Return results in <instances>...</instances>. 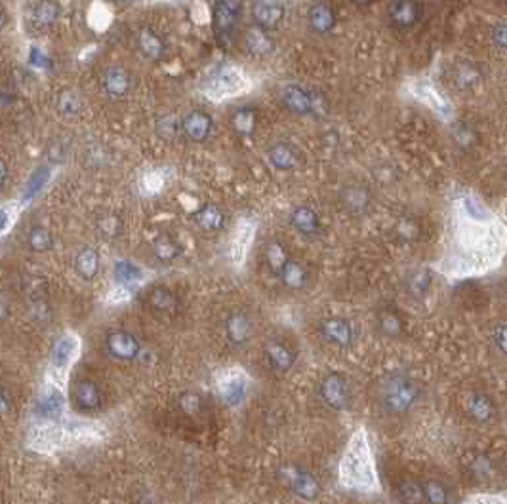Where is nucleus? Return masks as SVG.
<instances>
[{"label":"nucleus","instance_id":"f257e3e1","mask_svg":"<svg viewBox=\"0 0 507 504\" xmlns=\"http://www.w3.org/2000/svg\"><path fill=\"white\" fill-rule=\"evenodd\" d=\"M105 424L84 419H60V421H33L27 432V447L40 455L67 451L81 445L101 442L107 434Z\"/></svg>","mask_w":507,"mask_h":504},{"label":"nucleus","instance_id":"f03ea898","mask_svg":"<svg viewBox=\"0 0 507 504\" xmlns=\"http://www.w3.org/2000/svg\"><path fill=\"white\" fill-rule=\"evenodd\" d=\"M340 483L347 489L372 491L378 485L376 467H374L372 451L368 445V437L363 428L355 431L347 442V447L340 460Z\"/></svg>","mask_w":507,"mask_h":504},{"label":"nucleus","instance_id":"7ed1b4c3","mask_svg":"<svg viewBox=\"0 0 507 504\" xmlns=\"http://www.w3.org/2000/svg\"><path fill=\"white\" fill-rule=\"evenodd\" d=\"M83 352V341L75 331H63V333L53 341L52 349H50V358H48V371H46V379L53 381L56 385L67 386L69 375L71 370L81 358Z\"/></svg>","mask_w":507,"mask_h":504},{"label":"nucleus","instance_id":"20e7f679","mask_svg":"<svg viewBox=\"0 0 507 504\" xmlns=\"http://www.w3.org/2000/svg\"><path fill=\"white\" fill-rule=\"evenodd\" d=\"M378 398L381 408L388 413L403 415L416 406L419 398V386L416 385L414 379L406 377L403 373H391L381 381Z\"/></svg>","mask_w":507,"mask_h":504},{"label":"nucleus","instance_id":"39448f33","mask_svg":"<svg viewBox=\"0 0 507 504\" xmlns=\"http://www.w3.org/2000/svg\"><path fill=\"white\" fill-rule=\"evenodd\" d=\"M33 421H60L67 417V396L65 388L56 385L50 379H44V383L38 388L37 396L33 400Z\"/></svg>","mask_w":507,"mask_h":504},{"label":"nucleus","instance_id":"423d86ee","mask_svg":"<svg viewBox=\"0 0 507 504\" xmlns=\"http://www.w3.org/2000/svg\"><path fill=\"white\" fill-rule=\"evenodd\" d=\"M214 383H216V392L219 400L224 401L227 408H239L242 406V401L247 400L250 377L239 365H231V367L217 371Z\"/></svg>","mask_w":507,"mask_h":504},{"label":"nucleus","instance_id":"0eeeda50","mask_svg":"<svg viewBox=\"0 0 507 504\" xmlns=\"http://www.w3.org/2000/svg\"><path fill=\"white\" fill-rule=\"evenodd\" d=\"M279 478L296 497L304 501H315L321 495V483L315 480L313 474H309L306 468L298 464H283L279 470Z\"/></svg>","mask_w":507,"mask_h":504},{"label":"nucleus","instance_id":"6e6552de","mask_svg":"<svg viewBox=\"0 0 507 504\" xmlns=\"http://www.w3.org/2000/svg\"><path fill=\"white\" fill-rule=\"evenodd\" d=\"M240 12H242L240 0H216L214 14H212V25H214V35H216L217 42L222 46L231 42Z\"/></svg>","mask_w":507,"mask_h":504},{"label":"nucleus","instance_id":"1a4fd4ad","mask_svg":"<svg viewBox=\"0 0 507 504\" xmlns=\"http://www.w3.org/2000/svg\"><path fill=\"white\" fill-rule=\"evenodd\" d=\"M319 396L326 408L332 411H343L351 403L349 381L342 373H329L319 385Z\"/></svg>","mask_w":507,"mask_h":504},{"label":"nucleus","instance_id":"9d476101","mask_svg":"<svg viewBox=\"0 0 507 504\" xmlns=\"http://www.w3.org/2000/svg\"><path fill=\"white\" fill-rule=\"evenodd\" d=\"M225 339L233 347H244L254 333V324L244 311H233L227 314L224 324Z\"/></svg>","mask_w":507,"mask_h":504},{"label":"nucleus","instance_id":"9b49d317","mask_svg":"<svg viewBox=\"0 0 507 504\" xmlns=\"http://www.w3.org/2000/svg\"><path fill=\"white\" fill-rule=\"evenodd\" d=\"M105 350H107V354L115 360H120V362H130V360H134L138 358L140 354V341H138V337L132 335L130 331H113L109 333L107 337V341H105Z\"/></svg>","mask_w":507,"mask_h":504},{"label":"nucleus","instance_id":"f8f14e48","mask_svg":"<svg viewBox=\"0 0 507 504\" xmlns=\"http://www.w3.org/2000/svg\"><path fill=\"white\" fill-rule=\"evenodd\" d=\"M71 398H73V406L78 413H94L103 403L101 388L90 379H83V381L76 383L73 392H71Z\"/></svg>","mask_w":507,"mask_h":504},{"label":"nucleus","instance_id":"ddd939ff","mask_svg":"<svg viewBox=\"0 0 507 504\" xmlns=\"http://www.w3.org/2000/svg\"><path fill=\"white\" fill-rule=\"evenodd\" d=\"M388 15L391 25L397 29H412L419 21L422 6L418 0H391Z\"/></svg>","mask_w":507,"mask_h":504},{"label":"nucleus","instance_id":"4468645a","mask_svg":"<svg viewBox=\"0 0 507 504\" xmlns=\"http://www.w3.org/2000/svg\"><path fill=\"white\" fill-rule=\"evenodd\" d=\"M370 191L365 185L358 183H351L345 185L340 191V202L342 208L349 214V216H365L368 208H370Z\"/></svg>","mask_w":507,"mask_h":504},{"label":"nucleus","instance_id":"2eb2a0df","mask_svg":"<svg viewBox=\"0 0 507 504\" xmlns=\"http://www.w3.org/2000/svg\"><path fill=\"white\" fill-rule=\"evenodd\" d=\"M265 358L271 370L276 373H286L296 363V350L281 339H269L265 345Z\"/></svg>","mask_w":507,"mask_h":504},{"label":"nucleus","instance_id":"dca6fc26","mask_svg":"<svg viewBox=\"0 0 507 504\" xmlns=\"http://www.w3.org/2000/svg\"><path fill=\"white\" fill-rule=\"evenodd\" d=\"M322 337L336 347H349L355 339V331L349 320L345 318H329L321 324Z\"/></svg>","mask_w":507,"mask_h":504},{"label":"nucleus","instance_id":"f3484780","mask_svg":"<svg viewBox=\"0 0 507 504\" xmlns=\"http://www.w3.org/2000/svg\"><path fill=\"white\" fill-rule=\"evenodd\" d=\"M252 14L261 29L269 31L283 21L284 6L281 0H256Z\"/></svg>","mask_w":507,"mask_h":504},{"label":"nucleus","instance_id":"a211bd4d","mask_svg":"<svg viewBox=\"0 0 507 504\" xmlns=\"http://www.w3.org/2000/svg\"><path fill=\"white\" fill-rule=\"evenodd\" d=\"M283 99L284 105L296 114H311L317 109V99L313 94H309L299 86H286L283 89Z\"/></svg>","mask_w":507,"mask_h":504},{"label":"nucleus","instance_id":"6ab92c4d","mask_svg":"<svg viewBox=\"0 0 507 504\" xmlns=\"http://www.w3.org/2000/svg\"><path fill=\"white\" fill-rule=\"evenodd\" d=\"M113 278H115V286H122L132 291L145 280V275L132 261L119 259L113 265Z\"/></svg>","mask_w":507,"mask_h":504},{"label":"nucleus","instance_id":"aec40b11","mask_svg":"<svg viewBox=\"0 0 507 504\" xmlns=\"http://www.w3.org/2000/svg\"><path fill=\"white\" fill-rule=\"evenodd\" d=\"M465 411L467 415L477 421V423H488L492 421L496 415V408H494V401L483 392H471L465 398Z\"/></svg>","mask_w":507,"mask_h":504},{"label":"nucleus","instance_id":"412c9836","mask_svg":"<svg viewBox=\"0 0 507 504\" xmlns=\"http://www.w3.org/2000/svg\"><path fill=\"white\" fill-rule=\"evenodd\" d=\"M181 124H183V134L191 141H204L212 132V119L204 111H191Z\"/></svg>","mask_w":507,"mask_h":504},{"label":"nucleus","instance_id":"4be33fe9","mask_svg":"<svg viewBox=\"0 0 507 504\" xmlns=\"http://www.w3.org/2000/svg\"><path fill=\"white\" fill-rule=\"evenodd\" d=\"M101 88L107 96H124L130 89V74L122 67H107L101 73Z\"/></svg>","mask_w":507,"mask_h":504},{"label":"nucleus","instance_id":"5701e85b","mask_svg":"<svg viewBox=\"0 0 507 504\" xmlns=\"http://www.w3.org/2000/svg\"><path fill=\"white\" fill-rule=\"evenodd\" d=\"M467 470L473 480L477 482H492L494 478H498L500 468L496 464V460L490 459L488 455L483 453H475L469 460H467Z\"/></svg>","mask_w":507,"mask_h":504},{"label":"nucleus","instance_id":"b1692460","mask_svg":"<svg viewBox=\"0 0 507 504\" xmlns=\"http://www.w3.org/2000/svg\"><path fill=\"white\" fill-rule=\"evenodd\" d=\"M147 303H149V309L157 314H163V316H172L178 312L179 301L174 291L166 288H155L147 297Z\"/></svg>","mask_w":507,"mask_h":504},{"label":"nucleus","instance_id":"393cba45","mask_svg":"<svg viewBox=\"0 0 507 504\" xmlns=\"http://www.w3.org/2000/svg\"><path fill=\"white\" fill-rule=\"evenodd\" d=\"M290 223L294 229L301 234H306V236H315L321 230V219L313 209L307 208V206H298L294 209L290 216Z\"/></svg>","mask_w":507,"mask_h":504},{"label":"nucleus","instance_id":"a878e982","mask_svg":"<svg viewBox=\"0 0 507 504\" xmlns=\"http://www.w3.org/2000/svg\"><path fill=\"white\" fill-rule=\"evenodd\" d=\"M138 46L142 53L151 61L160 60L165 55V42L158 37L157 33L149 27H142L138 33Z\"/></svg>","mask_w":507,"mask_h":504},{"label":"nucleus","instance_id":"bb28decb","mask_svg":"<svg viewBox=\"0 0 507 504\" xmlns=\"http://www.w3.org/2000/svg\"><path fill=\"white\" fill-rule=\"evenodd\" d=\"M309 25L315 33H329L336 25V14L326 2H317L309 8Z\"/></svg>","mask_w":507,"mask_h":504},{"label":"nucleus","instance_id":"cd10ccee","mask_svg":"<svg viewBox=\"0 0 507 504\" xmlns=\"http://www.w3.org/2000/svg\"><path fill=\"white\" fill-rule=\"evenodd\" d=\"M252 227L248 223H240L231 242V259L237 267H240L244 263V259H247L248 250H250V244H252Z\"/></svg>","mask_w":507,"mask_h":504},{"label":"nucleus","instance_id":"c85d7f7f","mask_svg":"<svg viewBox=\"0 0 507 504\" xmlns=\"http://www.w3.org/2000/svg\"><path fill=\"white\" fill-rule=\"evenodd\" d=\"M244 44L252 55H267L273 52V40L269 38L267 31L261 29L260 25L248 27L244 33Z\"/></svg>","mask_w":507,"mask_h":504},{"label":"nucleus","instance_id":"c756f323","mask_svg":"<svg viewBox=\"0 0 507 504\" xmlns=\"http://www.w3.org/2000/svg\"><path fill=\"white\" fill-rule=\"evenodd\" d=\"M76 275L83 280H94L99 272V255L94 247H83L75 257Z\"/></svg>","mask_w":507,"mask_h":504},{"label":"nucleus","instance_id":"7c9ffc66","mask_svg":"<svg viewBox=\"0 0 507 504\" xmlns=\"http://www.w3.org/2000/svg\"><path fill=\"white\" fill-rule=\"evenodd\" d=\"M281 280L288 289L292 291H299L306 288L307 284V268L299 263V261L290 259L284 265L283 272H281Z\"/></svg>","mask_w":507,"mask_h":504},{"label":"nucleus","instance_id":"2f4dec72","mask_svg":"<svg viewBox=\"0 0 507 504\" xmlns=\"http://www.w3.org/2000/svg\"><path fill=\"white\" fill-rule=\"evenodd\" d=\"M194 221L201 225V229L204 230H222L225 225V216L222 209L214 206V204H204L197 214H194Z\"/></svg>","mask_w":507,"mask_h":504},{"label":"nucleus","instance_id":"473e14b6","mask_svg":"<svg viewBox=\"0 0 507 504\" xmlns=\"http://www.w3.org/2000/svg\"><path fill=\"white\" fill-rule=\"evenodd\" d=\"M60 12L61 8L56 0H42L33 10V21L40 29H48V27H52L53 23L58 21Z\"/></svg>","mask_w":507,"mask_h":504},{"label":"nucleus","instance_id":"72a5a7b5","mask_svg":"<svg viewBox=\"0 0 507 504\" xmlns=\"http://www.w3.org/2000/svg\"><path fill=\"white\" fill-rule=\"evenodd\" d=\"M269 160L279 170H292L298 166V153L288 143H276L269 150Z\"/></svg>","mask_w":507,"mask_h":504},{"label":"nucleus","instance_id":"f704fd0d","mask_svg":"<svg viewBox=\"0 0 507 504\" xmlns=\"http://www.w3.org/2000/svg\"><path fill=\"white\" fill-rule=\"evenodd\" d=\"M397 497L403 504H427L419 480H403L397 485Z\"/></svg>","mask_w":507,"mask_h":504},{"label":"nucleus","instance_id":"c9c22d12","mask_svg":"<svg viewBox=\"0 0 507 504\" xmlns=\"http://www.w3.org/2000/svg\"><path fill=\"white\" fill-rule=\"evenodd\" d=\"M153 253L158 261H165V263H170V261L178 259L179 253H181V245L170 236V234H160V236L155 240L153 244Z\"/></svg>","mask_w":507,"mask_h":504},{"label":"nucleus","instance_id":"e433bc0d","mask_svg":"<svg viewBox=\"0 0 507 504\" xmlns=\"http://www.w3.org/2000/svg\"><path fill=\"white\" fill-rule=\"evenodd\" d=\"M425 493V503L427 504H448L450 503V491L444 483L435 478L422 480Z\"/></svg>","mask_w":507,"mask_h":504},{"label":"nucleus","instance_id":"4c0bfd02","mask_svg":"<svg viewBox=\"0 0 507 504\" xmlns=\"http://www.w3.org/2000/svg\"><path fill=\"white\" fill-rule=\"evenodd\" d=\"M27 245H29L33 252L37 253H44L48 252L50 247L53 245V238H52V232L44 227H33V229L27 232Z\"/></svg>","mask_w":507,"mask_h":504},{"label":"nucleus","instance_id":"58836bf2","mask_svg":"<svg viewBox=\"0 0 507 504\" xmlns=\"http://www.w3.org/2000/svg\"><path fill=\"white\" fill-rule=\"evenodd\" d=\"M265 261H267L269 268L275 275H281L284 265L290 261V257H288V253H286V250H284V245L281 242H269L267 247H265Z\"/></svg>","mask_w":507,"mask_h":504},{"label":"nucleus","instance_id":"ea45409f","mask_svg":"<svg viewBox=\"0 0 507 504\" xmlns=\"http://www.w3.org/2000/svg\"><path fill=\"white\" fill-rule=\"evenodd\" d=\"M240 86L239 78L231 73H214L210 76V86L208 92L210 96H216V92H222V94H229V92H237V88Z\"/></svg>","mask_w":507,"mask_h":504},{"label":"nucleus","instance_id":"a19ab883","mask_svg":"<svg viewBox=\"0 0 507 504\" xmlns=\"http://www.w3.org/2000/svg\"><path fill=\"white\" fill-rule=\"evenodd\" d=\"M256 120H258V116H256V111L252 107H242L233 114V128L240 135H252L254 130H256Z\"/></svg>","mask_w":507,"mask_h":504},{"label":"nucleus","instance_id":"79ce46f5","mask_svg":"<svg viewBox=\"0 0 507 504\" xmlns=\"http://www.w3.org/2000/svg\"><path fill=\"white\" fill-rule=\"evenodd\" d=\"M58 109L63 116H75L83 109L81 96L73 89H63L60 94V99H58Z\"/></svg>","mask_w":507,"mask_h":504},{"label":"nucleus","instance_id":"37998d69","mask_svg":"<svg viewBox=\"0 0 507 504\" xmlns=\"http://www.w3.org/2000/svg\"><path fill=\"white\" fill-rule=\"evenodd\" d=\"M479 80V71L471 63H460L454 71V84L458 88L469 89L473 88Z\"/></svg>","mask_w":507,"mask_h":504},{"label":"nucleus","instance_id":"c03bdc74","mask_svg":"<svg viewBox=\"0 0 507 504\" xmlns=\"http://www.w3.org/2000/svg\"><path fill=\"white\" fill-rule=\"evenodd\" d=\"M97 230L103 238H117L122 232V221L115 214H103L97 219Z\"/></svg>","mask_w":507,"mask_h":504},{"label":"nucleus","instance_id":"a18cd8bd","mask_svg":"<svg viewBox=\"0 0 507 504\" xmlns=\"http://www.w3.org/2000/svg\"><path fill=\"white\" fill-rule=\"evenodd\" d=\"M179 408L183 409L189 417L201 415L202 409H204V400H202L199 394H183L179 398Z\"/></svg>","mask_w":507,"mask_h":504},{"label":"nucleus","instance_id":"49530a36","mask_svg":"<svg viewBox=\"0 0 507 504\" xmlns=\"http://www.w3.org/2000/svg\"><path fill=\"white\" fill-rule=\"evenodd\" d=\"M431 286V276L427 275L425 270H419L416 275L412 276L410 282H408V289H410L412 295H424L425 291L429 289Z\"/></svg>","mask_w":507,"mask_h":504},{"label":"nucleus","instance_id":"de8ad7c7","mask_svg":"<svg viewBox=\"0 0 507 504\" xmlns=\"http://www.w3.org/2000/svg\"><path fill=\"white\" fill-rule=\"evenodd\" d=\"M179 128H183V124H179L178 120L174 119V116H165V119H160L157 122V132L160 137H174V135H178Z\"/></svg>","mask_w":507,"mask_h":504},{"label":"nucleus","instance_id":"09e8293b","mask_svg":"<svg viewBox=\"0 0 507 504\" xmlns=\"http://www.w3.org/2000/svg\"><path fill=\"white\" fill-rule=\"evenodd\" d=\"M418 232H419L418 225L412 221V219H408V217H404V219H401V221L397 223V234L403 238V240H406V242H410L414 238H418Z\"/></svg>","mask_w":507,"mask_h":504},{"label":"nucleus","instance_id":"8fccbe9b","mask_svg":"<svg viewBox=\"0 0 507 504\" xmlns=\"http://www.w3.org/2000/svg\"><path fill=\"white\" fill-rule=\"evenodd\" d=\"M454 137L458 145L463 148H469L473 143H475V132L473 128H469L467 124H458L454 130Z\"/></svg>","mask_w":507,"mask_h":504},{"label":"nucleus","instance_id":"3c124183","mask_svg":"<svg viewBox=\"0 0 507 504\" xmlns=\"http://www.w3.org/2000/svg\"><path fill=\"white\" fill-rule=\"evenodd\" d=\"M380 326L381 329L385 331L388 335H399L401 333V318L395 316L393 312H385L380 320Z\"/></svg>","mask_w":507,"mask_h":504},{"label":"nucleus","instance_id":"603ef678","mask_svg":"<svg viewBox=\"0 0 507 504\" xmlns=\"http://www.w3.org/2000/svg\"><path fill=\"white\" fill-rule=\"evenodd\" d=\"M492 341L498 347L500 352L507 354V322L506 324H498L492 329Z\"/></svg>","mask_w":507,"mask_h":504},{"label":"nucleus","instance_id":"864d4df0","mask_svg":"<svg viewBox=\"0 0 507 504\" xmlns=\"http://www.w3.org/2000/svg\"><path fill=\"white\" fill-rule=\"evenodd\" d=\"M494 40L501 46V48H506L507 50V23L504 25H498V27H494Z\"/></svg>","mask_w":507,"mask_h":504},{"label":"nucleus","instance_id":"5fc2aeb1","mask_svg":"<svg viewBox=\"0 0 507 504\" xmlns=\"http://www.w3.org/2000/svg\"><path fill=\"white\" fill-rule=\"evenodd\" d=\"M0 170H2V185H6V175H8L6 164H2V166H0Z\"/></svg>","mask_w":507,"mask_h":504},{"label":"nucleus","instance_id":"6e6d98bb","mask_svg":"<svg viewBox=\"0 0 507 504\" xmlns=\"http://www.w3.org/2000/svg\"><path fill=\"white\" fill-rule=\"evenodd\" d=\"M353 2H355L357 6H368V4H370L372 0H353Z\"/></svg>","mask_w":507,"mask_h":504}]
</instances>
